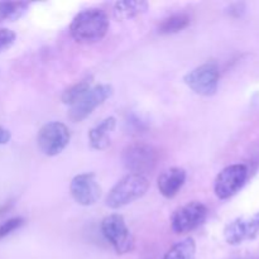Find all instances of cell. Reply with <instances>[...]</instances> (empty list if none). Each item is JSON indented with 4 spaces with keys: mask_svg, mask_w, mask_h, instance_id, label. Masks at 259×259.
<instances>
[{
    "mask_svg": "<svg viewBox=\"0 0 259 259\" xmlns=\"http://www.w3.org/2000/svg\"><path fill=\"white\" fill-rule=\"evenodd\" d=\"M109 29V19L105 12L98 8L78 13L70 25L71 37L77 43H96L103 39Z\"/></svg>",
    "mask_w": 259,
    "mask_h": 259,
    "instance_id": "1",
    "label": "cell"
},
{
    "mask_svg": "<svg viewBox=\"0 0 259 259\" xmlns=\"http://www.w3.org/2000/svg\"><path fill=\"white\" fill-rule=\"evenodd\" d=\"M148 189L149 181L146 176L129 174L109 191L105 204L110 209H121L143 197Z\"/></svg>",
    "mask_w": 259,
    "mask_h": 259,
    "instance_id": "2",
    "label": "cell"
},
{
    "mask_svg": "<svg viewBox=\"0 0 259 259\" xmlns=\"http://www.w3.org/2000/svg\"><path fill=\"white\" fill-rule=\"evenodd\" d=\"M158 149L144 142H136L126 146L121 156L124 167L132 174L141 176L153 171L158 163Z\"/></svg>",
    "mask_w": 259,
    "mask_h": 259,
    "instance_id": "3",
    "label": "cell"
},
{
    "mask_svg": "<svg viewBox=\"0 0 259 259\" xmlns=\"http://www.w3.org/2000/svg\"><path fill=\"white\" fill-rule=\"evenodd\" d=\"M101 233L118 254H126L134 248V238L121 215L111 214L101 222Z\"/></svg>",
    "mask_w": 259,
    "mask_h": 259,
    "instance_id": "4",
    "label": "cell"
},
{
    "mask_svg": "<svg viewBox=\"0 0 259 259\" xmlns=\"http://www.w3.org/2000/svg\"><path fill=\"white\" fill-rule=\"evenodd\" d=\"M71 139L70 129L61 121H50L40 126L37 134V143L42 153L48 157L58 156Z\"/></svg>",
    "mask_w": 259,
    "mask_h": 259,
    "instance_id": "5",
    "label": "cell"
},
{
    "mask_svg": "<svg viewBox=\"0 0 259 259\" xmlns=\"http://www.w3.org/2000/svg\"><path fill=\"white\" fill-rule=\"evenodd\" d=\"M219 78L220 73L217 63L206 62L186 73L184 81L197 95L212 96L218 91Z\"/></svg>",
    "mask_w": 259,
    "mask_h": 259,
    "instance_id": "6",
    "label": "cell"
},
{
    "mask_svg": "<svg viewBox=\"0 0 259 259\" xmlns=\"http://www.w3.org/2000/svg\"><path fill=\"white\" fill-rule=\"evenodd\" d=\"M114 94V89L111 85L103 83L91 88L82 98L78 99L68 110V118L73 123H80L85 120L89 115L93 114L98 106L103 105L108 99H110Z\"/></svg>",
    "mask_w": 259,
    "mask_h": 259,
    "instance_id": "7",
    "label": "cell"
},
{
    "mask_svg": "<svg viewBox=\"0 0 259 259\" xmlns=\"http://www.w3.org/2000/svg\"><path fill=\"white\" fill-rule=\"evenodd\" d=\"M207 218V207L200 201L187 202L172 214L171 227L176 234H186L199 228Z\"/></svg>",
    "mask_w": 259,
    "mask_h": 259,
    "instance_id": "8",
    "label": "cell"
},
{
    "mask_svg": "<svg viewBox=\"0 0 259 259\" xmlns=\"http://www.w3.org/2000/svg\"><path fill=\"white\" fill-rule=\"evenodd\" d=\"M248 177V168L244 164H230L217 176L214 184L215 195L220 200L234 196L243 186Z\"/></svg>",
    "mask_w": 259,
    "mask_h": 259,
    "instance_id": "9",
    "label": "cell"
},
{
    "mask_svg": "<svg viewBox=\"0 0 259 259\" xmlns=\"http://www.w3.org/2000/svg\"><path fill=\"white\" fill-rule=\"evenodd\" d=\"M72 199L81 206H91L96 204L101 196V186L93 172L80 174L72 179L70 184Z\"/></svg>",
    "mask_w": 259,
    "mask_h": 259,
    "instance_id": "10",
    "label": "cell"
},
{
    "mask_svg": "<svg viewBox=\"0 0 259 259\" xmlns=\"http://www.w3.org/2000/svg\"><path fill=\"white\" fill-rule=\"evenodd\" d=\"M259 235V212L249 218H238L225 227L224 238L230 245L242 244Z\"/></svg>",
    "mask_w": 259,
    "mask_h": 259,
    "instance_id": "11",
    "label": "cell"
},
{
    "mask_svg": "<svg viewBox=\"0 0 259 259\" xmlns=\"http://www.w3.org/2000/svg\"><path fill=\"white\" fill-rule=\"evenodd\" d=\"M187 174L181 167H171L159 175L157 186L162 196L166 199H174L186 182Z\"/></svg>",
    "mask_w": 259,
    "mask_h": 259,
    "instance_id": "12",
    "label": "cell"
},
{
    "mask_svg": "<svg viewBox=\"0 0 259 259\" xmlns=\"http://www.w3.org/2000/svg\"><path fill=\"white\" fill-rule=\"evenodd\" d=\"M116 126V119L114 116H109V118L104 119L101 123L94 126L90 132H89V139H90V144L93 148L101 151L110 146V134Z\"/></svg>",
    "mask_w": 259,
    "mask_h": 259,
    "instance_id": "13",
    "label": "cell"
},
{
    "mask_svg": "<svg viewBox=\"0 0 259 259\" xmlns=\"http://www.w3.org/2000/svg\"><path fill=\"white\" fill-rule=\"evenodd\" d=\"M148 9V3L143 0H124L114 5V17L119 20H126L143 14Z\"/></svg>",
    "mask_w": 259,
    "mask_h": 259,
    "instance_id": "14",
    "label": "cell"
},
{
    "mask_svg": "<svg viewBox=\"0 0 259 259\" xmlns=\"http://www.w3.org/2000/svg\"><path fill=\"white\" fill-rule=\"evenodd\" d=\"M191 23V19L187 14L184 13H177V14H172L169 17L164 18L161 23L158 24V33L159 34H175L185 28H187Z\"/></svg>",
    "mask_w": 259,
    "mask_h": 259,
    "instance_id": "15",
    "label": "cell"
},
{
    "mask_svg": "<svg viewBox=\"0 0 259 259\" xmlns=\"http://www.w3.org/2000/svg\"><path fill=\"white\" fill-rule=\"evenodd\" d=\"M196 243L194 238H185L181 242L172 245L162 259H195Z\"/></svg>",
    "mask_w": 259,
    "mask_h": 259,
    "instance_id": "16",
    "label": "cell"
},
{
    "mask_svg": "<svg viewBox=\"0 0 259 259\" xmlns=\"http://www.w3.org/2000/svg\"><path fill=\"white\" fill-rule=\"evenodd\" d=\"M93 77H85L83 80L73 83L68 89H66L62 94V103L66 105L72 106L80 98H82L91 88H93Z\"/></svg>",
    "mask_w": 259,
    "mask_h": 259,
    "instance_id": "17",
    "label": "cell"
},
{
    "mask_svg": "<svg viewBox=\"0 0 259 259\" xmlns=\"http://www.w3.org/2000/svg\"><path fill=\"white\" fill-rule=\"evenodd\" d=\"M29 4L22 2H4L0 3V19L17 20L27 12Z\"/></svg>",
    "mask_w": 259,
    "mask_h": 259,
    "instance_id": "18",
    "label": "cell"
},
{
    "mask_svg": "<svg viewBox=\"0 0 259 259\" xmlns=\"http://www.w3.org/2000/svg\"><path fill=\"white\" fill-rule=\"evenodd\" d=\"M23 225H24V219L23 218H13V219H9L5 223H3L0 225V240L7 238L8 235H10L13 232L23 227Z\"/></svg>",
    "mask_w": 259,
    "mask_h": 259,
    "instance_id": "19",
    "label": "cell"
},
{
    "mask_svg": "<svg viewBox=\"0 0 259 259\" xmlns=\"http://www.w3.org/2000/svg\"><path fill=\"white\" fill-rule=\"evenodd\" d=\"M15 38H17V35H15L13 30L0 29V52L12 47Z\"/></svg>",
    "mask_w": 259,
    "mask_h": 259,
    "instance_id": "20",
    "label": "cell"
},
{
    "mask_svg": "<svg viewBox=\"0 0 259 259\" xmlns=\"http://www.w3.org/2000/svg\"><path fill=\"white\" fill-rule=\"evenodd\" d=\"M10 139H12V133L8 129L0 126V146L9 143Z\"/></svg>",
    "mask_w": 259,
    "mask_h": 259,
    "instance_id": "21",
    "label": "cell"
}]
</instances>
